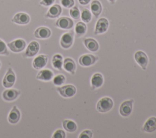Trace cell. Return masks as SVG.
<instances>
[{
    "label": "cell",
    "mask_w": 156,
    "mask_h": 138,
    "mask_svg": "<svg viewBox=\"0 0 156 138\" xmlns=\"http://www.w3.org/2000/svg\"><path fill=\"white\" fill-rule=\"evenodd\" d=\"M93 132L89 129L83 131L79 136V138H92Z\"/></svg>",
    "instance_id": "cell-31"
},
{
    "label": "cell",
    "mask_w": 156,
    "mask_h": 138,
    "mask_svg": "<svg viewBox=\"0 0 156 138\" xmlns=\"http://www.w3.org/2000/svg\"><path fill=\"white\" fill-rule=\"evenodd\" d=\"M63 68L68 72L74 75L76 69V64L74 61L70 58H66L63 61Z\"/></svg>",
    "instance_id": "cell-18"
},
{
    "label": "cell",
    "mask_w": 156,
    "mask_h": 138,
    "mask_svg": "<svg viewBox=\"0 0 156 138\" xmlns=\"http://www.w3.org/2000/svg\"><path fill=\"white\" fill-rule=\"evenodd\" d=\"M69 15L71 17L74 19H78L80 16V10L77 6H74L71 7L69 10Z\"/></svg>",
    "instance_id": "cell-29"
},
{
    "label": "cell",
    "mask_w": 156,
    "mask_h": 138,
    "mask_svg": "<svg viewBox=\"0 0 156 138\" xmlns=\"http://www.w3.org/2000/svg\"><path fill=\"white\" fill-rule=\"evenodd\" d=\"M83 44L87 49L91 52H96L99 47L98 41L91 38L85 39L83 41Z\"/></svg>",
    "instance_id": "cell-22"
},
{
    "label": "cell",
    "mask_w": 156,
    "mask_h": 138,
    "mask_svg": "<svg viewBox=\"0 0 156 138\" xmlns=\"http://www.w3.org/2000/svg\"><path fill=\"white\" fill-rule=\"evenodd\" d=\"M91 0H79V2L81 5H87L90 3Z\"/></svg>",
    "instance_id": "cell-35"
},
{
    "label": "cell",
    "mask_w": 156,
    "mask_h": 138,
    "mask_svg": "<svg viewBox=\"0 0 156 138\" xmlns=\"http://www.w3.org/2000/svg\"><path fill=\"white\" fill-rule=\"evenodd\" d=\"M9 54V52L7 50L5 43L2 40H0V55H8Z\"/></svg>",
    "instance_id": "cell-30"
},
{
    "label": "cell",
    "mask_w": 156,
    "mask_h": 138,
    "mask_svg": "<svg viewBox=\"0 0 156 138\" xmlns=\"http://www.w3.org/2000/svg\"><path fill=\"white\" fill-rule=\"evenodd\" d=\"M20 112L16 106H13L9 114L8 121L12 124H15L18 122L20 119Z\"/></svg>",
    "instance_id": "cell-19"
},
{
    "label": "cell",
    "mask_w": 156,
    "mask_h": 138,
    "mask_svg": "<svg viewBox=\"0 0 156 138\" xmlns=\"http://www.w3.org/2000/svg\"><path fill=\"white\" fill-rule=\"evenodd\" d=\"M62 12V9L60 5L54 4L49 9L45 16L49 18H55L60 15Z\"/></svg>",
    "instance_id": "cell-16"
},
{
    "label": "cell",
    "mask_w": 156,
    "mask_h": 138,
    "mask_svg": "<svg viewBox=\"0 0 156 138\" xmlns=\"http://www.w3.org/2000/svg\"><path fill=\"white\" fill-rule=\"evenodd\" d=\"M52 137V138H65L66 134L63 130L57 129L54 133Z\"/></svg>",
    "instance_id": "cell-32"
},
{
    "label": "cell",
    "mask_w": 156,
    "mask_h": 138,
    "mask_svg": "<svg viewBox=\"0 0 156 138\" xmlns=\"http://www.w3.org/2000/svg\"><path fill=\"white\" fill-rule=\"evenodd\" d=\"M113 106V100L108 97L101 98L96 104V109L99 112L105 113L112 109Z\"/></svg>",
    "instance_id": "cell-1"
},
{
    "label": "cell",
    "mask_w": 156,
    "mask_h": 138,
    "mask_svg": "<svg viewBox=\"0 0 156 138\" xmlns=\"http://www.w3.org/2000/svg\"><path fill=\"white\" fill-rule=\"evenodd\" d=\"M55 2V0H41L40 2V5L45 6V7H48L51 5H52Z\"/></svg>",
    "instance_id": "cell-34"
},
{
    "label": "cell",
    "mask_w": 156,
    "mask_h": 138,
    "mask_svg": "<svg viewBox=\"0 0 156 138\" xmlns=\"http://www.w3.org/2000/svg\"><path fill=\"white\" fill-rule=\"evenodd\" d=\"M62 125L63 128L68 132L73 133L76 131L77 129V124L75 122L71 120H64L62 122Z\"/></svg>",
    "instance_id": "cell-24"
},
{
    "label": "cell",
    "mask_w": 156,
    "mask_h": 138,
    "mask_svg": "<svg viewBox=\"0 0 156 138\" xmlns=\"http://www.w3.org/2000/svg\"><path fill=\"white\" fill-rule=\"evenodd\" d=\"M73 21L66 16H62L59 18L55 22V26L62 29H70L73 27Z\"/></svg>",
    "instance_id": "cell-10"
},
{
    "label": "cell",
    "mask_w": 156,
    "mask_h": 138,
    "mask_svg": "<svg viewBox=\"0 0 156 138\" xmlns=\"http://www.w3.org/2000/svg\"><path fill=\"white\" fill-rule=\"evenodd\" d=\"M144 131L147 133H152L156 130V117H151L144 123L143 127Z\"/></svg>",
    "instance_id": "cell-20"
},
{
    "label": "cell",
    "mask_w": 156,
    "mask_h": 138,
    "mask_svg": "<svg viewBox=\"0 0 156 138\" xmlns=\"http://www.w3.org/2000/svg\"><path fill=\"white\" fill-rule=\"evenodd\" d=\"M104 83V78L101 74L95 73L93 75L91 78V85L93 89L100 88Z\"/></svg>",
    "instance_id": "cell-17"
},
{
    "label": "cell",
    "mask_w": 156,
    "mask_h": 138,
    "mask_svg": "<svg viewBox=\"0 0 156 138\" xmlns=\"http://www.w3.org/2000/svg\"><path fill=\"white\" fill-rule=\"evenodd\" d=\"M108 1L111 4H114V3L115 2V1H116V0H108Z\"/></svg>",
    "instance_id": "cell-36"
},
{
    "label": "cell",
    "mask_w": 156,
    "mask_h": 138,
    "mask_svg": "<svg viewBox=\"0 0 156 138\" xmlns=\"http://www.w3.org/2000/svg\"><path fill=\"white\" fill-rule=\"evenodd\" d=\"M98 59L99 58L98 56H95L92 54H85L80 57L79 59V63L82 66L88 67L94 64Z\"/></svg>",
    "instance_id": "cell-4"
},
{
    "label": "cell",
    "mask_w": 156,
    "mask_h": 138,
    "mask_svg": "<svg viewBox=\"0 0 156 138\" xmlns=\"http://www.w3.org/2000/svg\"><path fill=\"white\" fill-rule=\"evenodd\" d=\"M54 77V73L52 71L44 69L41 70L37 74L36 78L38 80H41L43 81H49L51 80Z\"/></svg>",
    "instance_id": "cell-21"
},
{
    "label": "cell",
    "mask_w": 156,
    "mask_h": 138,
    "mask_svg": "<svg viewBox=\"0 0 156 138\" xmlns=\"http://www.w3.org/2000/svg\"><path fill=\"white\" fill-rule=\"evenodd\" d=\"M87 25L83 22H78L76 24L75 32L78 37L83 35L87 32Z\"/></svg>",
    "instance_id": "cell-26"
},
{
    "label": "cell",
    "mask_w": 156,
    "mask_h": 138,
    "mask_svg": "<svg viewBox=\"0 0 156 138\" xmlns=\"http://www.w3.org/2000/svg\"><path fill=\"white\" fill-rule=\"evenodd\" d=\"M16 76L11 67L7 69V71L4 75L2 80V85L6 88H10L12 87L15 82Z\"/></svg>",
    "instance_id": "cell-3"
},
{
    "label": "cell",
    "mask_w": 156,
    "mask_h": 138,
    "mask_svg": "<svg viewBox=\"0 0 156 138\" xmlns=\"http://www.w3.org/2000/svg\"><path fill=\"white\" fill-rule=\"evenodd\" d=\"M30 19V18L28 14L24 12H19L15 15L12 19V21L18 24L25 25L29 22Z\"/></svg>",
    "instance_id": "cell-12"
},
{
    "label": "cell",
    "mask_w": 156,
    "mask_h": 138,
    "mask_svg": "<svg viewBox=\"0 0 156 138\" xmlns=\"http://www.w3.org/2000/svg\"><path fill=\"white\" fill-rule=\"evenodd\" d=\"M51 35V30L46 27H38L34 32V36L39 39H46Z\"/></svg>",
    "instance_id": "cell-14"
},
{
    "label": "cell",
    "mask_w": 156,
    "mask_h": 138,
    "mask_svg": "<svg viewBox=\"0 0 156 138\" xmlns=\"http://www.w3.org/2000/svg\"><path fill=\"white\" fill-rule=\"evenodd\" d=\"M74 41V34L73 32H66L62 35L60 38V44L63 49L69 48Z\"/></svg>",
    "instance_id": "cell-9"
},
{
    "label": "cell",
    "mask_w": 156,
    "mask_h": 138,
    "mask_svg": "<svg viewBox=\"0 0 156 138\" xmlns=\"http://www.w3.org/2000/svg\"><path fill=\"white\" fill-rule=\"evenodd\" d=\"M74 0H61L62 5L65 8H71L74 5Z\"/></svg>",
    "instance_id": "cell-33"
},
{
    "label": "cell",
    "mask_w": 156,
    "mask_h": 138,
    "mask_svg": "<svg viewBox=\"0 0 156 138\" xmlns=\"http://www.w3.org/2000/svg\"><path fill=\"white\" fill-rule=\"evenodd\" d=\"M63 61V57L62 55L59 53L55 54L52 57V64L54 68L61 71L62 69Z\"/></svg>",
    "instance_id": "cell-25"
},
{
    "label": "cell",
    "mask_w": 156,
    "mask_h": 138,
    "mask_svg": "<svg viewBox=\"0 0 156 138\" xmlns=\"http://www.w3.org/2000/svg\"><path fill=\"white\" fill-rule=\"evenodd\" d=\"M26 43L23 39H17L7 44L8 47L13 52H20L23 51L26 47Z\"/></svg>",
    "instance_id": "cell-6"
},
{
    "label": "cell",
    "mask_w": 156,
    "mask_h": 138,
    "mask_svg": "<svg viewBox=\"0 0 156 138\" xmlns=\"http://www.w3.org/2000/svg\"><path fill=\"white\" fill-rule=\"evenodd\" d=\"M57 91L61 96L65 98L73 97L77 92L76 88L73 85H66L63 86L57 87Z\"/></svg>",
    "instance_id": "cell-2"
},
{
    "label": "cell",
    "mask_w": 156,
    "mask_h": 138,
    "mask_svg": "<svg viewBox=\"0 0 156 138\" xmlns=\"http://www.w3.org/2000/svg\"><path fill=\"white\" fill-rule=\"evenodd\" d=\"M109 26V22L108 19L105 18H99L96 24L95 30H94V34L98 35L105 33Z\"/></svg>",
    "instance_id": "cell-8"
},
{
    "label": "cell",
    "mask_w": 156,
    "mask_h": 138,
    "mask_svg": "<svg viewBox=\"0 0 156 138\" xmlns=\"http://www.w3.org/2000/svg\"><path fill=\"white\" fill-rule=\"evenodd\" d=\"M80 17H81V19L83 22L88 23L91 21L92 16L90 11L88 9H83L81 12Z\"/></svg>",
    "instance_id": "cell-27"
},
{
    "label": "cell",
    "mask_w": 156,
    "mask_h": 138,
    "mask_svg": "<svg viewBox=\"0 0 156 138\" xmlns=\"http://www.w3.org/2000/svg\"><path fill=\"white\" fill-rule=\"evenodd\" d=\"M133 100L130 99L123 102L119 107V113L122 117H128L132 112Z\"/></svg>",
    "instance_id": "cell-7"
},
{
    "label": "cell",
    "mask_w": 156,
    "mask_h": 138,
    "mask_svg": "<svg viewBox=\"0 0 156 138\" xmlns=\"http://www.w3.org/2000/svg\"><path fill=\"white\" fill-rule=\"evenodd\" d=\"M48 60V55L43 54L40 55L34 58L32 62V66L35 69H40L46 65Z\"/></svg>",
    "instance_id": "cell-13"
},
{
    "label": "cell",
    "mask_w": 156,
    "mask_h": 138,
    "mask_svg": "<svg viewBox=\"0 0 156 138\" xmlns=\"http://www.w3.org/2000/svg\"><path fill=\"white\" fill-rule=\"evenodd\" d=\"M40 49V45L37 41H32L27 46L24 56L26 57H32L37 54Z\"/></svg>",
    "instance_id": "cell-11"
},
{
    "label": "cell",
    "mask_w": 156,
    "mask_h": 138,
    "mask_svg": "<svg viewBox=\"0 0 156 138\" xmlns=\"http://www.w3.org/2000/svg\"><path fill=\"white\" fill-rule=\"evenodd\" d=\"M134 58L142 69L145 71L148 63V57L147 55L142 50H138L134 54Z\"/></svg>",
    "instance_id": "cell-5"
},
{
    "label": "cell",
    "mask_w": 156,
    "mask_h": 138,
    "mask_svg": "<svg viewBox=\"0 0 156 138\" xmlns=\"http://www.w3.org/2000/svg\"><path fill=\"white\" fill-rule=\"evenodd\" d=\"M53 83L55 86H61L62 85L65 81V77L62 74L57 75L53 78Z\"/></svg>",
    "instance_id": "cell-28"
},
{
    "label": "cell",
    "mask_w": 156,
    "mask_h": 138,
    "mask_svg": "<svg viewBox=\"0 0 156 138\" xmlns=\"http://www.w3.org/2000/svg\"><path fill=\"white\" fill-rule=\"evenodd\" d=\"M21 94L20 91L15 89H9L5 90L2 93L3 98L8 102L15 100Z\"/></svg>",
    "instance_id": "cell-15"
},
{
    "label": "cell",
    "mask_w": 156,
    "mask_h": 138,
    "mask_svg": "<svg viewBox=\"0 0 156 138\" xmlns=\"http://www.w3.org/2000/svg\"><path fill=\"white\" fill-rule=\"evenodd\" d=\"M0 67H1V62H0Z\"/></svg>",
    "instance_id": "cell-37"
},
{
    "label": "cell",
    "mask_w": 156,
    "mask_h": 138,
    "mask_svg": "<svg viewBox=\"0 0 156 138\" xmlns=\"http://www.w3.org/2000/svg\"><path fill=\"white\" fill-rule=\"evenodd\" d=\"M90 9L93 15L98 18L102 12V7L101 3L98 0H94L90 4Z\"/></svg>",
    "instance_id": "cell-23"
}]
</instances>
